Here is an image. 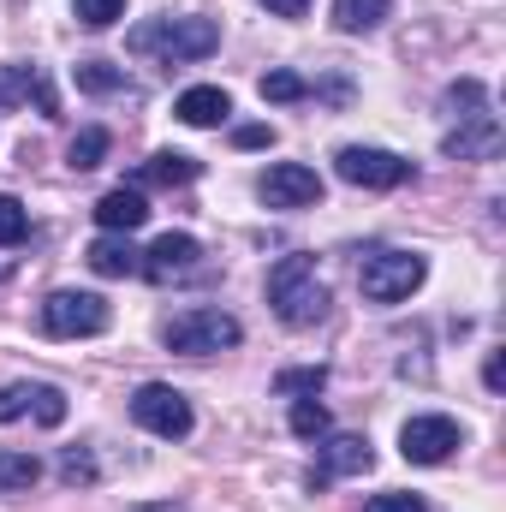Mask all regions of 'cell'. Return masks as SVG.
<instances>
[{
  "label": "cell",
  "instance_id": "1",
  "mask_svg": "<svg viewBox=\"0 0 506 512\" xmlns=\"http://www.w3.org/2000/svg\"><path fill=\"white\" fill-rule=\"evenodd\" d=\"M268 304H274V316L286 328H316L328 316V304H334L328 286H322V274H316V256H304V251L280 256L268 268Z\"/></svg>",
  "mask_w": 506,
  "mask_h": 512
},
{
  "label": "cell",
  "instance_id": "2",
  "mask_svg": "<svg viewBox=\"0 0 506 512\" xmlns=\"http://www.w3.org/2000/svg\"><path fill=\"white\" fill-rule=\"evenodd\" d=\"M126 42L131 54H161L167 66H185V60H209L221 48V24L215 18H149Z\"/></svg>",
  "mask_w": 506,
  "mask_h": 512
},
{
  "label": "cell",
  "instance_id": "3",
  "mask_svg": "<svg viewBox=\"0 0 506 512\" xmlns=\"http://www.w3.org/2000/svg\"><path fill=\"white\" fill-rule=\"evenodd\" d=\"M239 340H245L239 316H227L215 304H197V310H185V316L167 322V352H185V358H209V352H227Z\"/></svg>",
  "mask_w": 506,
  "mask_h": 512
},
{
  "label": "cell",
  "instance_id": "4",
  "mask_svg": "<svg viewBox=\"0 0 506 512\" xmlns=\"http://www.w3.org/2000/svg\"><path fill=\"white\" fill-rule=\"evenodd\" d=\"M423 274H429V262L417 251H376V256H364L358 286H364L370 304H399V298H411L423 286Z\"/></svg>",
  "mask_w": 506,
  "mask_h": 512
},
{
  "label": "cell",
  "instance_id": "5",
  "mask_svg": "<svg viewBox=\"0 0 506 512\" xmlns=\"http://www.w3.org/2000/svg\"><path fill=\"white\" fill-rule=\"evenodd\" d=\"M334 173H340L346 185H358V191H393V185H405L417 167H411L405 155H393V149H364V143H346V149L334 155Z\"/></svg>",
  "mask_w": 506,
  "mask_h": 512
},
{
  "label": "cell",
  "instance_id": "6",
  "mask_svg": "<svg viewBox=\"0 0 506 512\" xmlns=\"http://www.w3.org/2000/svg\"><path fill=\"white\" fill-rule=\"evenodd\" d=\"M131 417H137L149 435H161V441H185V435H191V399L167 382L137 387V393H131Z\"/></svg>",
  "mask_w": 506,
  "mask_h": 512
},
{
  "label": "cell",
  "instance_id": "7",
  "mask_svg": "<svg viewBox=\"0 0 506 512\" xmlns=\"http://www.w3.org/2000/svg\"><path fill=\"white\" fill-rule=\"evenodd\" d=\"M42 328L54 340H90V334L108 328V298H96V292H54L42 304Z\"/></svg>",
  "mask_w": 506,
  "mask_h": 512
},
{
  "label": "cell",
  "instance_id": "8",
  "mask_svg": "<svg viewBox=\"0 0 506 512\" xmlns=\"http://www.w3.org/2000/svg\"><path fill=\"white\" fill-rule=\"evenodd\" d=\"M316 447H322V459H316L310 477H304L310 489H328L334 477H364V471L376 465V447H370L364 435H322Z\"/></svg>",
  "mask_w": 506,
  "mask_h": 512
},
{
  "label": "cell",
  "instance_id": "9",
  "mask_svg": "<svg viewBox=\"0 0 506 512\" xmlns=\"http://www.w3.org/2000/svg\"><path fill=\"white\" fill-rule=\"evenodd\" d=\"M256 191H262L268 209H310V203H322V179H316V167H304V161L268 167Z\"/></svg>",
  "mask_w": 506,
  "mask_h": 512
},
{
  "label": "cell",
  "instance_id": "10",
  "mask_svg": "<svg viewBox=\"0 0 506 512\" xmlns=\"http://www.w3.org/2000/svg\"><path fill=\"white\" fill-rule=\"evenodd\" d=\"M459 441H465V435H459L453 417H411V423L399 429V453H405L411 465H441V459H453Z\"/></svg>",
  "mask_w": 506,
  "mask_h": 512
},
{
  "label": "cell",
  "instance_id": "11",
  "mask_svg": "<svg viewBox=\"0 0 506 512\" xmlns=\"http://www.w3.org/2000/svg\"><path fill=\"white\" fill-rule=\"evenodd\" d=\"M197 256H203V245H197L191 233H161V239H155V245L143 251L137 274H149L155 286H173V280L197 274Z\"/></svg>",
  "mask_w": 506,
  "mask_h": 512
},
{
  "label": "cell",
  "instance_id": "12",
  "mask_svg": "<svg viewBox=\"0 0 506 512\" xmlns=\"http://www.w3.org/2000/svg\"><path fill=\"white\" fill-rule=\"evenodd\" d=\"M24 411H36V423L60 429V423H66V393H60V387H48V382L0 387V423H12V417H24Z\"/></svg>",
  "mask_w": 506,
  "mask_h": 512
},
{
  "label": "cell",
  "instance_id": "13",
  "mask_svg": "<svg viewBox=\"0 0 506 512\" xmlns=\"http://www.w3.org/2000/svg\"><path fill=\"white\" fill-rule=\"evenodd\" d=\"M24 102H36V114H60L48 72L30 60H12V66H0V108H24Z\"/></svg>",
  "mask_w": 506,
  "mask_h": 512
},
{
  "label": "cell",
  "instance_id": "14",
  "mask_svg": "<svg viewBox=\"0 0 506 512\" xmlns=\"http://www.w3.org/2000/svg\"><path fill=\"white\" fill-rule=\"evenodd\" d=\"M501 143H506V131H501V120L495 114H465L459 120V131H447V155L453 161H495L501 155Z\"/></svg>",
  "mask_w": 506,
  "mask_h": 512
},
{
  "label": "cell",
  "instance_id": "15",
  "mask_svg": "<svg viewBox=\"0 0 506 512\" xmlns=\"http://www.w3.org/2000/svg\"><path fill=\"white\" fill-rule=\"evenodd\" d=\"M96 221H102V233H137V227L149 221V197H143L137 185H114V191L96 203Z\"/></svg>",
  "mask_w": 506,
  "mask_h": 512
},
{
  "label": "cell",
  "instance_id": "16",
  "mask_svg": "<svg viewBox=\"0 0 506 512\" xmlns=\"http://www.w3.org/2000/svg\"><path fill=\"white\" fill-rule=\"evenodd\" d=\"M173 114H179L185 126L209 131V126H221V120L233 114V96H227L221 84H197V90H185V96L173 102Z\"/></svg>",
  "mask_w": 506,
  "mask_h": 512
},
{
  "label": "cell",
  "instance_id": "17",
  "mask_svg": "<svg viewBox=\"0 0 506 512\" xmlns=\"http://www.w3.org/2000/svg\"><path fill=\"white\" fill-rule=\"evenodd\" d=\"M137 262H143V251L131 245L126 233H102V239L90 245V268H96L102 280H126V274H137Z\"/></svg>",
  "mask_w": 506,
  "mask_h": 512
},
{
  "label": "cell",
  "instance_id": "18",
  "mask_svg": "<svg viewBox=\"0 0 506 512\" xmlns=\"http://www.w3.org/2000/svg\"><path fill=\"white\" fill-rule=\"evenodd\" d=\"M197 173H203V161H197V155L161 149V155H149V161L137 167V185H191Z\"/></svg>",
  "mask_w": 506,
  "mask_h": 512
},
{
  "label": "cell",
  "instance_id": "19",
  "mask_svg": "<svg viewBox=\"0 0 506 512\" xmlns=\"http://www.w3.org/2000/svg\"><path fill=\"white\" fill-rule=\"evenodd\" d=\"M393 12V0H334V24L346 36H364V30H381Z\"/></svg>",
  "mask_w": 506,
  "mask_h": 512
},
{
  "label": "cell",
  "instance_id": "20",
  "mask_svg": "<svg viewBox=\"0 0 506 512\" xmlns=\"http://www.w3.org/2000/svg\"><path fill=\"white\" fill-rule=\"evenodd\" d=\"M36 483H42L36 453H0V495H30Z\"/></svg>",
  "mask_w": 506,
  "mask_h": 512
},
{
  "label": "cell",
  "instance_id": "21",
  "mask_svg": "<svg viewBox=\"0 0 506 512\" xmlns=\"http://www.w3.org/2000/svg\"><path fill=\"white\" fill-rule=\"evenodd\" d=\"M78 90H90V96H126L131 78H126V66H108V60H78Z\"/></svg>",
  "mask_w": 506,
  "mask_h": 512
},
{
  "label": "cell",
  "instance_id": "22",
  "mask_svg": "<svg viewBox=\"0 0 506 512\" xmlns=\"http://www.w3.org/2000/svg\"><path fill=\"white\" fill-rule=\"evenodd\" d=\"M108 143H114V137H108L102 126H84L78 137H72V149H66V161H72L78 173H90V167H102V161H108Z\"/></svg>",
  "mask_w": 506,
  "mask_h": 512
},
{
  "label": "cell",
  "instance_id": "23",
  "mask_svg": "<svg viewBox=\"0 0 506 512\" xmlns=\"http://www.w3.org/2000/svg\"><path fill=\"white\" fill-rule=\"evenodd\" d=\"M292 435H304V441H322L328 435V405L310 393V399H292Z\"/></svg>",
  "mask_w": 506,
  "mask_h": 512
},
{
  "label": "cell",
  "instance_id": "24",
  "mask_svg": "<svg viewBox=\"0 0 506 512\" xmlns=\"http://www.w3.org/2000/svg\"><path fill=\"white\" fill-rule=\"evenodd\" d=\"M322 382H328L322 364H310V370H280V376H274V393H280V399H298V393L310 399V393H322Z\"/></svg>",
  "mask_w": 506,
  "mask_h": 512
},
{
  "label": "cell",
  "instance_id": "25",
  "mask_svg": "<svg viewBox=\"0 0 506 512\" xmlns=\"http://www.w3.org/2000/svg\"><path fill=\"white\" fill-rule=\"evenodd\" d=\"M30 239V209L18 197H0V245H24Z\"/></svg>",
  "mask_w": 506,
  "mask_h": 512
},
{
  "label": "cell",
  "instance_id": "26",
  "mask_svg": "<svg viewBox=\"0 0 506 512\" xmlns=\"http://www.w3.org/2000/svg\"><path fill=\"white\" fill-rule=\"evenodd\" d=\"M304 96H310V84L298 72H268L262 78V102H304Z\"/></svg>",
  "mask_w": 506,
  "mask_h": 512
},
{
  "label": "cell",
  "instance_id": "27",
  "mask_svg": "<svg viewBox=\"0 0 506 512\" xmlns=\"http://www.w3.org/2000/svg\"><path fill=\"white\" fill-rule=\"evenodd\" d=\"M72 12H78V24H90V30H108L114 18H126V0H72Z\"/></svg>",
  "mask_w": 506,
  "mask_h": 512
},
{
  "label": "cell",
  "instance_id": "28",
  "mask_svg": "<svg viewBox=\"0 0 506 512\" xmlns=\"http://www.w3.org/2000/svg\"><path fill=\"white\" fill-rule=\"evenodd\" d=\"M60 477H66L72 489H78V483H96V459H90L84 447H66V453H60Z\"/></svg>",
  "mask_w": 506,
  "mask_h": 512
},
{
  "label": "cell",
  "instance_id": "29",
  "mask_svg": "<svg viewBox=\"0 0 506 512\" xmlns=\"http://www.w3.org/2000/svg\"><path fill=\"white\" fill-rule=\"evenodd\" d=\"M364 512H429V507H423V495H405V489H393V495H376Z\"/></svg>",
  "mask_w": 506,
  "mask_h": 512
},
{
  "label": "cell",
  "instance_id": "30",
  "mask_svg": "<svg viewBox=\"0 0 506 512\" xmlns=\"http://www.w3.org/2000/svg\"><path fill=\"white\" fill-rule=\"evenodd\" d=\"M233 143H239V149H262V143H274V126H239Z\"/></svg>",
  "mask_w": 506,
  "mask_h": 512
},
{
  "label": "cell",
  "instance_id": "31",
  "mask_svg": "<svg viewBox=\"0 0 506 512\" xmlns=\"http://www.w3.org/2000/svg\"><path fill=\"white\" fill-rule=\"evenodd\" d=\"M262 6H268L274 18H304V12H310V0H262Z\"/></svg>",
  "mask_w": 506,
  "mask_h": 512
},
{
  "label": "cell",
  "instance_id": "32",
  "mask_svg": "<svg viewBox=\"0 0 506 512\" xmlns=\"http://www.w3.org/2000/svg\"><path fill=\"white\" fill-rule=\"evenodd\" d=\"M483 382L495 387V393H501V387H506V364H501V352H495V358L483 364Z\"/></svg>",
  "mask_w": 506,
  "mask_h": 512
},
{
  "label": "cell",
  "instance_id": "33",
  "mask_svg": "<svg viewBox=\"0 0 506 512\" xmlns=\"http://www.w3.org/2000/svg\"><path fill=\"white\" fill-rule=\"evenodd\" d=\"M137 512H185L179 501H167V507H137Z\"/></svg>",
  "mask_w": 506,
  "mask_h": 512
}]
</instances>
